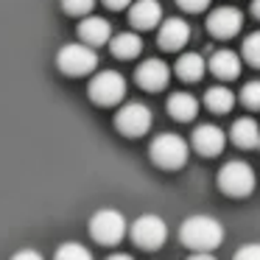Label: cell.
<instances>
[{"label": "cell", "mask_w": 260, "mask_h": 260, "mask_svg": "<svg viewBox=\"0 0 260 260\" xmlns=\"http://www.w3.org/2000/svg\"><path fill=\"white\" fill-rule=\"evenodd\" d=\"M243 25V14L235 6H221L207 14V31L218 40H232Z\"/></svg>", "instance_id": "9"}, {"label": "cell", "mask_w": 260, "mask_h": 260, "mask_svg": "<svg viewBox=\"0 0 260 260\" xmlns=\"http://www.w3.org/2000/svg\"><path fill=\"white\" fill-rule=\"evenodd\" d=\"M148 154H151L154 165H159V168H165V171H176V168H182V165L187 162L190 148H187L185 137L174 135V132H162V135H157L151 140Z\"/></svg>", "instance_id": "2"}, {"label": "cell", "mask_w": 260, "mask_h": 260, "mask_svg": "<svg viewBox=\"0 0 260 260\" xmlns=\"http://www.w3.org/2000/svg\"><path fill=\"white\" fill-rule=\"evenodd\" d=\"M129 232H132V241H135L140 249L154 252V249H159L165 243V238H168V224H165L159 215L146 213V215H140V218L132 224Z\"/></svg>", "instance_id": "8"}, {"label": "cell", "mask_w": 260, "mask_h": 260, "mask_svg": "<svg viewBox=\"0 0 260 260\" xmlns=\"http://www.w3.org/2000/svg\"><path fill=\"white\" fill-rule=\"evenodd\" d=\"M204 70H207V64H204V56H199V53H182L176 59V76L182 81H199Z\"/></svg>", "instance_id": "20"}, {"label": "cell", "mask_w": 260, "mask_h": 260, "mask_svg": "<svg viewBox=\"0 0 260 260\" xmlns=\"http://www.w3.org/2000/svg\"><path fill=\"white\" fill-rule=\"evenodd\" d=\"M196 112H199L196 95H190V92H171V95H168V115L174 120L187 123V120L196 118Z\"/></svg>", "instance_id": "18"}, {"label": "cell", "mask_w": 260, "mask_h": 260, "mask_svg": "<svg viewBox=\"0 0 260 260\" xmlns=\"http://www.w3.org/2000/svg\"><path fill=\"white\" fill-rule=\"evenodd\" d=\"M129 23L140 31H148L162 23V6L159 0H135L129 6Z\"/></svg>", "instance_id": "14"}, {"label": "cell", "mask_w": 260, "mask_h": 260, "mask_svg": "<svg viewBox=\"0 0 260 260\" xmlns=\"http://www.w3.org/2000/svg\"><path fill=\"white\" fill-rule=\"evenodd\" d=\"M79 37L84 45H90L92 51L101 45H107L112 40V23L107 17H98V14H90V17H81L79 23Z\"/></svg>", "instance_id": "13"}, {"label": "cell", "mask_w": 260, "mask_h": 260, "mask_svg": "<svg viewBox=\"0 0 260 260\" xmlns=\"http://www.w3.org/2000/svg\"><path fill=\"white\" fill-rule=\"evenodd\" d=\"M243 59L252 68H260V31H254V34H249L243 40Z\"/></svg>", "instance_id": "22"}, {"label": "cell", "mask_w": 260, "mask_h": 260, "mask_svg": "<svg viewBox=\"0 0 260 260\" xmlns=\"http://www.w3.org/2000/svg\"><path fill=\"white\" fill-rule=\"evenodd\" d=\"M190 40V25L187 20L182 17H168L159 23V31H157V42L162 51H182Z\"/></svg>", "instance_id": "11"}, {"label": "cell", "mask_w": 260, "mask_h": 260, "mask_svg": "<svg viewBox=\"0 0 260 260\" xmlns=\"http://www.w3.org/2000/svg\"><path fill=\"white\" fill-rule=\"evenodd\" d=\"M241 101H243V107H249V109H260V81L257 79L243 84Z\"/></svg>", "instance_id": "23"}, {"label": "cell", "mask_w": 260, "mask_h": 260, "mask_svg": "<svg viewBox=\"0 0 260 260\" xmlns=\"http://www.w3.org/2000/svg\"><path fill=\"white\" fill-rule=\"evenodd\" d=\"M151 120H154V112L140 101H132V104H123L115 115V129L126 137H143L148 129H151Z\"/></svg>", "instance_id": "7"}, {"label": "cell", "mask_w": 260, "mask_h": 260, "mask_svg": "<svg viewBox=\"0 0 260 260\" xmlns=\"http://www.w3.org/2000/svg\"><path fill=\"white\" fill-rule=\"evenodd\" d=\"M135 81L148 92H159V90H165L168 81H171V68L162 59H146L143 64H137Z\"/></svg>", "instance_id": "10"}, {"label": "cell", "mask_w": 260, "mask_h": 260, "mask_svg": "<svg viewBox=\"0 0 260 260\" xmlns=\"http://www.w3.org/2000/svg\"><path fill=\"white\" fill-rule=\"evenodd\" d=\"M53 260H95V257H92V252L84 246V243H79V241H68V243H62V246L56 249Z\"/></svg>", "instance_id": "21"}, {"label": "cell", "mask_w": 260, "mask_h": 260, "mask_svg": "<svg viewBox=\"0 0 260 260\" xmlns=\"http://www.w3.org/2000/svg\"><path fill=\"white\" fill-rule=\"evenodd\" d=\"M107 260H135L132 254H126V252H115V254H109Z\"/></svg>", "instance_id": "30"}, {"label": "cell", "mask_w": 260, "mask_h": 260, "mask_svg": "<svg viewBox=\"0 0 260 260\" xmlns=\"http://www.w3.org/2000/svg\"><path fill=\"white\" fill-rule=\"evenodd\" d=\"M87 95H90V101L95 107H115L126 95V79L118 70H101V73H95L90 79Z\"/></svg>", "instance_id": "5"}, {"label": "cell", "mask_w": 260, "mask_h": 260, "mask_svg": "<svg viewBox=\"0 0 260 260\" xmlns=\"http://www.w3.org/2000/svg\"><path fill=\"white\" fill-rule=\"evenodd\" d=\"M187 260H215V257H213L210 252H196V254H190Z\"/></svg>", "instance_id": "29"}, {"label": "cell", "mask_w": 260, "mask_h": 260, "mask_svg": "<svg viewBox=\"0 0 260 260\" xmlns=\"http://www.w3.org/2000/svg\"><path fill=\"white\" fill-rule=\"evenodd\" d=\"M12 260H45L37 249H20V252L12 254Z\"/></svg>", "instance_id": "27"}, {"label": "cell", "mask_w": 260, "mask_h": 260, "mask_svg": "<svg viewBox=\"0 0 260 260\" xmlns=\"http://www.w3.org/2000/svg\"><path fill=\"white\" fill-rule=\"evenodd\" d=\"M193 148H196L202 157H218L226 146V135L221 132V126H213V123H202L193 129V137H190Z\"/></svg>", "instance_id": "12"}, {"label": "cell", "mask_w": 260, "mask_h": 260, "mask_svg": "<svg viewBox=\"0 0 260 260\" xmlns=\"http://www.w3.org/2000/svg\"><path fill=\"white\" fill-rule=\"evenodd\" d=\"M230 140L238 148H246V151L260 148V123L254 118H238L230 129Z\"/></svg>", "instance_id": "15"}, {"label": "cell", "mask_w": 260, "mask_h": 260, "mask_svg": "<svg viewBox=\"0 0 260 260\" xmlns=\"http://www.w3.org/2000/svg\"><path fill=\"white\" fill-rule=\"evenodd\" d=\"M204 104H207L210 112L226 115V112H232V107H235V92H232L230 87H224V84H215V87H210V90L204 92Z\"/></svg>", "instance_id": "19"}, {"label": "cell", "mask_w": 260, "mask_h": 260, "mask_svg": "<svg viewBox=\"0 0 260 260\" xmlns=\"http://www.w3.org/2000/svg\"><path fill=\"white\" fill-rule=\"evenodd\" d=\"M95 6V0H62V9L73 17H87Z\"/></svg>", "instance_id": "24"}, {"label": "cell", "mask_w": 260, "mask_h": 260, "mask_svg": "<svg viewBox=\"0 0 260 260\" xmlns=\"http://www.w3.org/2000/svg\"><path fill=\"white\" fill-rule=\"evenodd\" d=\"M252 14L260 20V0H252Z\"/></svg>", "instance_id": "31"}, {"label": "cell", "mask_w": 260, "mask_h": 260, "mask_svg": "<svg viewBox=\"0 0 260 260\" xmlns=\"http://www.w3.org/2000/svg\"><path fill=\"white\" fill-rule=\"evenodd\" d=\"M135 0H104V6L107 9H115V12H120V9H129Z\"/></svg>", "instance_id": "28"}, {"label": "cell", "mask_w": 260, "mask_h": 260, "mask_svg": "<svg viewBox=\"0 0 260 260\" xmlns=\"http://www.w3.org/2000/svg\"><path fill=\"white\" fill-rule=\"evenodd\" d=\"M176 6H179L182 12L196 14V12H204V9L210 6V0H176Z\"/></svg>", "instance_id": "26"}, {"label": "cell", "mask_w": 260, "mask_h": 260, "mask_svg": "<svg viewBox=\"0 0 260 260\" xmlns=\"http://www.w3.org/2000/svg\"><path fill=\"white\" fill-rule=\"evenodd\" d=\"M126 218L120 210H112V207H104V210H95L90 218V235L92 241H98L101 246H115L126 238Z\"/></svg>", "instance_id": "4"}, {"label": "cell", "mask_w": 260, "mask_h": 260, "mask_svg": "<svg viewBox=\"0 0 260 260\" xmlns=\"http://www.w3.org/2000/svg\"><path fill=\"white\" fill-rule=\"evenodd\" d=\"M254 185H257V176H254L252 165L243 162V159H230V162L218 171V187L230 199H246V196H252Z\"/></svg>", "instance_id": "3"}, {"label": "cell", "mask_w": 260, "mask_h": 260, "mask_svg": "<svg viewBox=\"0 0 260 260\" xmlns=\"http://www.w3.org/2000/svg\"><path fill=\"white\" fill-rule=\"evenodd\" d=\"M56 64L64 76H87L98 68V53L84 42H70L59 48Z\"/></svg>", "instance_id": "6"}, {"label": "cell", "mask_w": 260, "mask_h": 260, "mask_svg": "<svg viewBox=\"0 0 260 260\" xmlns=\"http://www.w3.org/2000/svg\"><path fill=\"white\" fill-rule=\"evenodd\" d=\"M179 238L193 252H213V249H218L224 243V224L207 213H196L182 221Z\"/></svg>", "instance_id": "1"}, {"label": "cell", "mask_w": 260, "mask_h": 260, "mask_svg": "<svg viewBox=\"0 0 260 260\" xmlns=\"http://www.w3.org/2000/svg\"><path fill=\"white\" fill-rule=\"evenodd\" d=\"M109 51H112L115 59H135V56H140V51H143V40L135 31H120V34H112Z\"/></svg>", "instance_id": "17"}, {"label": "cell", "mask_w": 260, "mask_h": 260, "mask_svg": "<svg viewBox=\"0 0 260 260\" xmlns=\"http://www.w3.org/2000/svg\"><path fill=\"white\" fill-rule=\"evenodd\" d=\"M232 260H260V243H243V246L232 254Z\"/></svg>", "instance_id": "25"}, {"label": "cell", "mask_w": 260, "mask_h": 260, "mask_svg": "<svg viewBox=\"0 0 260 260\" xmlns=\"http://www.w3.org/2000/svg\"><path fill=\"white\" fill-rule=\"evenodd\" d=\"M210 73L215 76L218 81H232L241 76V59H238L235 51H215L210 56Z\"/></svg>", "instance_id": "16"}]
</instances>
